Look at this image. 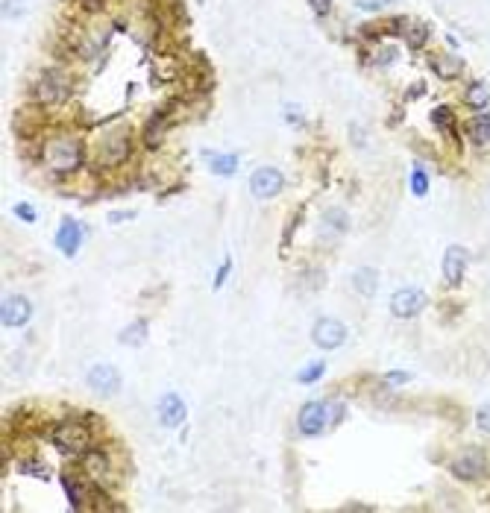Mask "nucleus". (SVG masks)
<instances>
[{
	"instance_id": "obj_32",
	"label": "nucleus",
	"mask_w": 490,
	"mask_h": 513,
	"mask_svg": "<svg viewBox=\"0 0 490 513\" xmlns=\"http://www.w3.org/2000/svg\"><path fill=\"white\" fill-rule=\"evenodd\" d=\"M308 4H312V9H314V15H329V9H332V0H308Z\"/></svg>"
},
{
	"instance_id": "obj_29",
	"label": "nucleus",
	"mask_w": 490,
	"mask_h": 513,
	"mask_svg": "<svg viewBox=\"0 0 490 513\" xmlns=\"http://www.w3.org/2000/svg\"><path fill=\"white\" fill-rule=\"evenodd\" d=\"M411 191L417 194V196H426L429 194V176H426V171H414L411 173Z\"/></svg>"
},
{
	"instance_id": "obj_22",
	"label": "nucleus",
	"mask_w": 490,
	"mask_h": 513,
	"mask_svg": "<svg viewBox=\"0 0 490 513\" xmlns=\"http://www.w3.org/2000/svg\"><path fill=\"white\" fill-rule=\"evenodd\" d=\"M432 124L437 129H444V132H449V135H452V129H455V114H452V109L449 106H437L432 112Z\"/></svg>"
},
{
	"instance_id": "obj_38",
	"label": "nucleus",
	"mask_w": 490,
	"mask_h": 513,
	"mask_svg": "<svg viewBox=\"0 0 490 513\" xmlns=\"http://www.w3.org/2000/svg\"><path fill=\"white\" fill-rule=\"evenodd\" d=\"M86 6L88 9H100V0H86Z\"/></svg>"
},
{
	"instance_id": "obj_14",
	"label": "nucleus",
	"mask_w": 490,
	"mask_h": 513,
	"mask_svg": "<svg viewBox=\"0 0 490 513\" xmlns=\"http://www.w3.org/2000/svg\"><path fill=\"white\" fill-rule=\"evenodd\" d=\"M79 241H83V232H79V226L71 218H65L59 223V232H56V246H59L65 255H77Z\"/></svg>"
},
{
	"instance_id": "obj_23",
	"label": "nucleus",
	"mask_w": 490,
	"mask_h": 513,
	"mask_svg": "<svg viewBox=\"0 0 490 513\" xmlns=\"http://www.w3.org/2000/svg\"><path fill=\"white\" fill-rule=\"evenodd\" d=\"M62 484H65V493H68L71 505H74V507H83V495H86V487L79 484L74 475H65V478H62Z\"/></svg>"
},
{
	"instance_id": "obj_27",
	"label": "nucleus",
	"mask_w": 490,
	"mask_h": 513,
	"mask_svg": "<svg viewBox=\"0 0 490 513\" xmlns=\"http://www.w3.org/2000/svg\"><path fill=\"white\" fill-rule=\"evenodd\" d=\"M86 467H88V472H94V475H103V472L109 469V460H106V455H100V452H91V455H86Z\"/></svg>"
},
{
	"instance_id": "obj_31",
	"label": "nucleus",
	"mask_w": 490,
	"mask_h": 513,
	"mask_svg": "<svg viewBox=\"0 0 490 513\" xmlns=\"http://www.w3.org/2000/svg\"><path fill=\"white\" fill-rule=\"evenodd\" d=\"M15 214H18L21 220H27V223L36 220V211H32V206H29V203H18V206H15Z\"/></svg>"
},
{
	"instance_id": "obj_26",
	"label": "nucleus",
	"mask_w": 490,
	"mask_h": 513,
	"mask_svg": "<svg viewBox=\"0 0 490 513\" xmlns=\"http://www.w3.org/2000/svg\"><path fill=\"white\" fill-rule=\"evenodd\" d=\"M18 469H21L24 475L44 478V481H47V475H51V472H47V463H39V460H21V463H18Z\"/></svg>"
},
{
	"instance_id": "obj_20",
	"label": "nucleus",
	"mask_w": 490,
	"mask_h": 513,
	"mask_svg": "<svg viewBox=\"0 0 490 513\" xmlns=\"http://www.w3.org/2000/svg\"><path fill=\"white\" fill-rule=\"evenodd\" d=\"M402 32H405V41L411 44V47H423V44H426V39H429V27L423 24V21H411V24H405V27H402Z\"/></svg>"
},
{
	"instance_id": "obj_12",
	"label": "nucleus",
	"mask_w": 490,
	"mask_h": 513,
	"mask_svg": "<svg viewBox=\"0 0 490 513\" xmlns=\"http://www.w3.org/2000/svg\"><path fill=\"white\" fill-rule=\"evenodd\" d=\"M156 411H159V422L165 425V428H176L179 422L185 420V402L179 399L176 393H165V396H161Z\"/></svg>"
},
{
	"instance_id": "obj_15",
	"label": "nucleus",
	"mask_w": 490,
	"mask_h": 513,
	"mask_svg": "<svg viewBox=\"0 0 490 513\" xmlns=\"http://www.w3.org/2000/svg\"><path fill=\"white\" fill-rule=\"evenodd\" d=\"M432 68H435V74L437 76H444V79H455L461 71H464V62L458 59V56H435L432 59Z\"/></svg>"
},
{
	"instance_id": "obj_21",
	"label": "nucleus",
	"mask_w": 490,
	"mask_h": 513,
	"mask_svg": "<svg viewBox=\"0 0 490 513\" xmlns=\"http://www.w3.org/2000/svg\"><path fill=\"white\" fill-rule=\"evenodd\" d=\"M144 338H147V323L144 320L126 326L121 332V343H126V346H138V343H144Z\"/></svg>"
},
{
	"instance_id": "obj_3",
	"label": "nucleus",
	"mask_w": 490,
	"mask_h": 513,
	"mask_svg": "<svg viewBox=\"0 0 490 513\" xmlns=\"http://www.w3.org/2000/svg\"><path fill=\"white\" fill-rule=\"evenodd\" d=\"M68 91H71V79H68V74H65V71H59V68L41 71V76L36 82V97H39V100L59 103V100L68 97Z\"/></svg>"
},
{
	"instance_id": "obj_4",
	"label": "nucleus",
	"mask_w": 490,
	"mask_h": 513,
	"mask_svg": "<svg viewBox=\"0 0 490 513\" xmlns=\"http://www.w3.org/2000/svg\"><path fill=\"white\" fill-rule=\"evenodd\" d=\"M312 338L320 349H338V346L347 340V326L335 317H320L312 328Z\"/></svg>"
},
{
	"instance_id": "obj_36",
	"label": "nucleus",
	"mask_w": 490,
	"mask_h": 513,
	"mask_svg": "<svg viewBox=\"0 0 490 513\" xmlns=\"http://www.w3.org/2000/svg\"><path fill=\"white\" fill-rule=\"evenodd\" d=\"M479 428H482V432H490V411L487 408L479 411Z\"/></svg>"
},
{
	"instance_id": "obj_34",
	"label": "nucleus",
	"mask_w": 490,
	"mask_h": 513,
	"mask_svg": "<svg viewBox=\"0 0 490 513\" xmlns=\"http://www.w3.org/2000/svg\"><path fill=\"white\" fill-rule=\"evenodd\" d=\"M388 4H390V0H358V6H362V9H382Z\"/></svg>"
},
{
	"instance_id": "obj_35",
	"label": "nucleus",
	"mask_w": 490,
	"mask_h": 513,
	"mask_svg": "<svg viewBox=\"0 0 490 513\" xmlns=\"http://www.w3.org/2000/svg\"><path fill=\"white\" fill-rule=\"evenodd\" d=\"M388 382L390 385H405V382H411V375L408 373H388Z\"/></svg>"
},
{
	"instance_id": "obj_16",
	"label": "nucleus",
	"mask_w": 490,
	"mask_h": 513,
	"mask_svg": "<svg viewBox=\"0 0 490 513\" xmlns=\"http://www.w3.org/2000/svg\"><path fill=\"white\" fill-rule=\"evenodd\" d=\"M467 132H470V141H472V144L484 147V144L490 141V114H476V118L470 121Z\"/></svg>"
},
{
	"instance_id": "obj_25",
	"label": "nucleus",
	"mask_w": 490,
	"mask_h": 513,
	"mask_svg": "<svg viewBox=\"0 0 490 513\" xmlns=\"http://www.w3.org/2000/svg\"><path fill=\"white\" fill-rule=\"evenodd\" d=\"M323 373H326V364H323V361H317V364H312V367H305V370L297 375V382H303V385H314Z\"/></svg>"
},
{
	"instance_id": "obj_17",
	"label": "nucleus",
	"mask_w": 490,
	"mask_h": 513,
	"mask_svg": "<svg viewBox=\"0 0 490 513\" xmlns=\"http://www.w3.org/2000/svg\"><path fill=\"white\" fill-rule=\"evenodd\" d=\"M206 159H208V168L218 176H232L238 171V159L230 156V153H208Z\"/></svg>"
},
{
	"instance_id": "obj_24",
	"label": "nucleus",
	"mask_w": 490,
	"mask_h": 513,
	"mask_svg": "<svg viewBox=\"0 0 490 513\" xmlns=\"http://www.w3.org/2000/svg\"><path fill=\"white\" fill-rule=\"evenodd\" d=\"M161 129H165V118H161V114H153V121L147 124V129H144V141H147V147H156V144H159Z\"/></svg>"
},
{
	"instance_id": "obj_9",
	"label": "nucleus",
	"mask_w": 490,
	"mask_h": 513,
	"mask_svg": "<svg viewBox=\"0 0 490 513\" xmlns=\"http://www.w3.org/2000/svg\"><path fill=\"white\" fill-rule=\"evenodd\" d=\"M88 385L100 396H112V393L121 390V373L115 367H109V364H97V367H91V373H88Z\"/></svg>"
},
{
	"instance_id": "obj_30",
	"label": "nucleus",
	"mask_w": 490,
	"mask_h": 513,
	"mask_svg": "<svg viewBox=\"0 0 490 513\" xmlns=\"http://www.w3.org/2000/svg\"><path fill=\"white\" fill-rule=\"evenodd\" d=\"M326 223H329V226H335L338 232H344V229H347V218H344V211H340V208L326 211Z\"/></svg>"
},
{
	"instance_id": "obj_5",
	"label": "nucleus",
	"mask_w": 490,
	"mask_h": 513,
	"mask_svg": "<svg viewBox=\"0 0 490 513\" xmlns=\"http://www.w3.org/2000/svg\"><path fill=\"white\" fill-rule=\"evenodd\" d=\"M423 305H426V293L417 291V288H402L390 296V311H394V317H402V320L420 314Z\"/></svg>"
},
{
	"instance_id": "obj_33",
	"label": "nucleus",
	"mask_w": 490,
	"mask_h": 513,
	"mask_svg": "<svg viewBox=\"0 0 490 513\" xmlns=\"http://www.w3.org/2000/svg\"><path fill=\"white\" fill-rule=\"evenodd\" d=\"M230 267H232V261H223V267H220L218 276H215V288H220V285L226 282V276H230Z\"/></svg>"
},
{
	"instance_id": "obj_10",
	"label": "nucleus",
	"mask_w": 490,
	"mask_h": 513,
	"mask_svg": "<svg viewBox=\"0 0 490 513\" xmlns=\"http://www.w3.org/2000/svg\"><path fill=\"white\" fill-rule=\"evenodd\" d=\"M129 150H133V135H129V129H124V126L118 132H112V135H106V141H103V159L109 164L124 161L129 156Z\"/></svg>"
},
{
	"instance_id": "obj_11",
	"label": "nucleus",
	"mask_w": 490,
	"mask_h": 513,
	"mask_svg": "<svg viewBox=\"0 0 490 513\" xmlns=\"http://www.w3.org/2000/svg\"><path fill=\"white\" fill-rule=\"evenodd\" d=\"M467 258L470 255H467L464 246H449V250L444 253V276H446V282L452 288L461 285V279L467 273Z\"/></svg>"
},
{
	"instance_id": "obj_37",
	"label": "nucleus",
	"mask_w": 490,
	"mask_h": 513,
	"mask_svg": "<svg viewBox=\"0 0 490 513\" xmlns=\"http://www.w3.org/2000/svg\"><path fill=\"white\" fill-rule=\"evenodd\" d=\"M129 218H135V211H118V214L112 211V214H109V220H112V223H118V220H129Z\"/></svg>"
},
{
	"instance_id": "obj_6",
	"label": "nucleus",
	"mask_w": 490,
	"mask_h": 513,
	"mask_svg": "<svg viewBox=\"0 0 490 513\" xmlns=\"http://www.w3.org/2000/svg\"><path fill=\"white\" fill-rule=\"evenodd\" d=\"M282 185H285L282 173L273 171V168H258L250 176V191L256 196H261V200H270V196H276V194L282 191Z\"/></svg>"
},
{
	"instance_id": "obj_2",
	"label": "nucleus",
	"mask_w": 490,
	"mask_h": 513,
	"mask_svg": "<svg viewBox=\"0 0 490 513\" xmlns=\"http://www.w3.org/2000/svg\"><path fill=\"white\" fill-rule=\"evenodd\" d=\"M47 161L53 171H77L83 164V144L77 138H56L47 147Z\"/></svg>"
},
{
	"instance_id": "obj_18",
	"label": "nucleus",
	"mask_w": 490,
	"mask_h": 513,
	"mask_svg": "<svg viewBox=\"0 0 490 513\" xmlns=\"http://www.w3.org/2000/svg\"><path fill=\"white\" fill-rule=\"evenodd\" d=\"M376 279H379V273L370 270V267H362V270L352 276V288L362 293V296H373L376 288H379V282H376Z\"/></svg>"
},
{
	"instance_id": "obj_28",
	"label": "nucleus",
	"mask_w": 490,
	"mask_h": 513,
	"mask_svg": "<svg viewBox=\"0 0 490 513\" xmlns=\"http://www.w3.org/2000/svg\"><path fill=\"white\" fill-rule=\"evenodd\" d=\"M394 59H397V47H379V51H373V65H376V68H388Z\"/></svg>"
},
{
	"instance_id": "obj_13",
	"label": "nucleus",
	"mask_w": 490,
	"mask_h": 513,
	"mask_svg": "<svg viewBox=\"0 0 490 513\" xmlns=\"http://www.w3.org/2000/svg\"><path fill=\"white\" fill-rule=\"evenodd\" d=\"M484 469H487V463H484V455H479V452H470L452 463V472L464 478V481H476V478L484 475Z\"/></svg>"
},
{
	"instance_id": "obj_1",
	"label": "nucleus",
	"mask_w": 490,
	"mask_h": 513,
	"mask_svg": "<svg viewBox=\"0 0 490 513\" xmlns=\"http://www.w3.org/2000/svg\"><path fill=\"white\" fill-rule=\"evenodd\" d=\"M51 440H53V446H56L59 452L71 455V458H79V455H86V452L91 449L88 432H86L83 425H77V422H59V425L53 428Z\"/></svg>"
},
{
	"instance_id": "obj_19",
	"label": "nucleus",
	"mask_w": 490,
	"mask_h": 513,
	"mask_svg": "<svg viewBox=\"0 0 490 513\" xmlns=\"http://www.w3.org/2000/svg\"><path fill=\"white\" fill-rule=\"evenodd\" d=\"M464 100H467L470 109H484L490 103V91H487V86L482 79H476V82H470V86H467Z\"/></svg>"
},
{
	"instance_id": "obj_8",
	"label": "nucleus",
	"mask_w": 490,
	"mask_h": 513,
	"mask_svg": "<svg viewBox=\"0 0 490 513\" xmlns=\"http://www.w3.org/2000/svg\"><path fill=\"white\" fill-rule=\"evenodd\" d=\"M29 317H32V305H29L27 296H21V293L6 296L4 305H0V320H4V326L18 328V326H24Z\"/></svg>"
},
{
	"instance_id": "obj_7",
	"label": "nucleus",
	"mask_w": 490,
	"mask_h": 513,
	"mask_svg": "<svg viewBox=\"0 0 490 513\" xmlns=\"http://www.w3.org/2000/svg\"><path fill=\"white\" fill-rule=\"evenodd\" d=\"M326 422H329V405H323V402L303 405V411H300V432L305 437H317L326 428Z\"/></svg>"
}]
</instances>
